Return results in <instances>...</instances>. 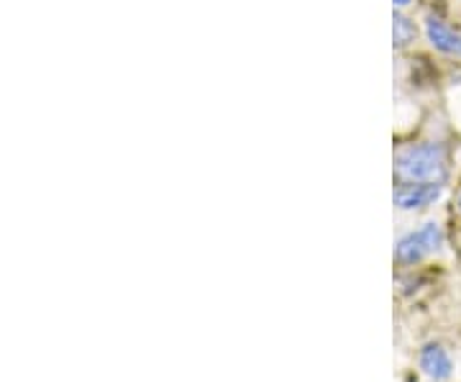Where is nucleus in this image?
I'll use <instances>...</instances> for the list:
<instances>
[{
	"label": "nucleus",
	"mask_w": 461,
	"mask_h": 382,
	"mask_svg": "<svg viewBox=\"0 0 461 382\" xmlns=\"http://www.w3.org/2000/svg\"><path fill=\"white\" fill-rule=\"evenodd\" d=\"M400 183H438L446 175V151L438 144H412L395 157Z\"/></svg>",
	"instance_id": "1"
},
{
	"label": "nucleus",
	"mask_w": 461,
	"mask_h": 382,
	"mask_svg": "<svg viewBox=\"0 0 461 382\" xmlns=\"http://www.w3.org/2000/svg\"><path fill=\"white\" fill-rule=\"evenodd\" d=\"M444 241V233H441V226L438 223H426L423 229L408 233L400 244H397V259L402 265H412V262H420L426 254L436 251Z\"/></svg>",
	"instance_id": "2"
},
{
	"label": "nucleus",
	"mask_w": 461,
	"mask_h": 382,
	"mask_svg": "<svg viewBox=\"0 0 461 382\" xmlns=\"http://www.w3.org/2000/svg\"><path fill=\"white\" fill-rule=\"evenodd\" d=\"M441 196V185L436 183H400L395 190V203L405 211L426 208Z\"/></svg>",
	"instance_id": "3"
},
{
	"label": "nucleus",
	"mask_w": 461,
	"mask_h": 382,
	"mask_svg": "<svg viewBox=\"0 0 461 382\" xmlns=\"http://www.w3.org/2000/svg\"><path fill=\"white\" fill-rule=\"evenodd\" d=\"M426 33H429L430 44L436 50L461 57V33L454 32L451 26H446L441 18L429 16V21H426Z\"/></svg>",
	"instance_id": "4"
},
{
	"label": "nucleus",
	"mask_w": 461,
	"mask_h": 382,
	"mask_svg": "<svg viewBox=\"0 0 461 382\" xmlns=\"http://www.w3.org/2000/svg\"><path fill=\"white\" fill-rule=\"evenodd\" d=\"M420 365L426 369V375L433 377L436 382L448 380L451 372H454V365H451L448 351H446L444 347H438V344H430V347L423 350V354H420Z\"/></svg>",
	"instance_id": "5"
},
{
	"label": "nucleus",
	"mask_w": 461,
	"mask_h": 382,
	"mask_svg": "<svg viewBox=\"0 0 461 382\" xmlns=\"http://www.w3.org/2000/svg\"><path fill=\"white\" fill-rule=\"evenodd\" d=\"M412 26L408 23V18L395 16V44H405L411 39Z\"/></svg>",
	"instance_id": "6"
},
{
	"label": "nucleus",
	"mask_w": 461,
	"mask_h": 382,
	"mask_svg": "<svg viewBox=\"0 0 461 382\" xmlns=\"http://www.w3.org/2000/svg\"><path fill=\"white\" fill-rule=\"evenodd\" d=\"M411 0H395V5H408Z\"/></svg>",
	"instance_id": "7"
},
{
	"label": "nucleus",
	"mask_w": 461,
	"mask_h": 382,
	"mask_svg": "<svg viewBox=\"0 0 461 382\" xmlns=\"http://www.w3.org/2000/svg\"><path fill=\"white\" fill-rule=\"evenodd\" d=\"M459 208H461V196H459Z\"/></svg>",
	"instance_id": "8"
}]
</instances>
